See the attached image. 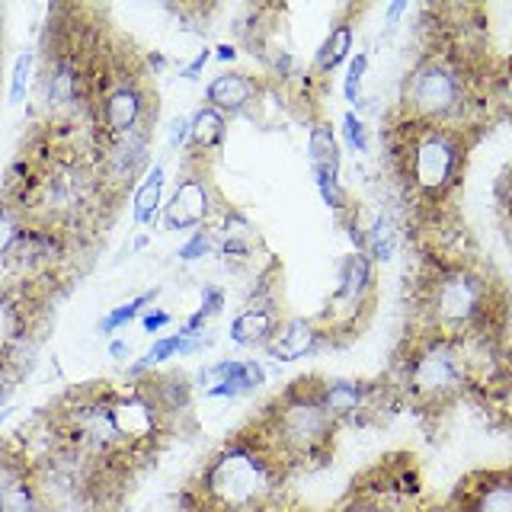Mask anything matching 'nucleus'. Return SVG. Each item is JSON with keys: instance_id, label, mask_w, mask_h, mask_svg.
Returning <instances> with one entry per match:
<instances>
[{"instance_id": "obj_14", "label": "nucleus", "mask_w": 512, "mask_h": 512, "mask_svg": "<svg viewBox=\"0 0 512 512\" xmlns=\"http://www.w3.org/2000/svg\"><path fill=\"white\" fill-rule=\"evenodd\" d=\"M375 282V269H372V256L368 253H349L340 263V285H336V301L349 304V308H359L365 295L372 292Z\"/></svg>"}, {"instance_id": "obj_28", "label": "nucleus", "mask_w": 512, "mask_h": 512, "mask_svg": "<svg viewBox=\"0 0 512 512\" xmlns=\"http://www.w3.org/2000/svg\"><path fill=\"white\" fill-rule=\"evenodd\" d=\"M368 71V52H359L349 58V68H346V80H343V96L349 106H359L362 103V80Z\"/></svg>"}, {"instance_id": "obj_31", "label": "nucleus", "mask_w": 512, "mask_h": 512, "mask_svg": "<svg viewBox=\"0 0 512 512\" xmlns=\"http://www.w3.org/2000/svg\"><path fill=\"white\" fill-rule=\"evenodd\" d=\"M208 253H212V234H208V231H192L186 244H180V250H176V256L186 260V263L205 260Z\"/></svg>"}, {"instance_id": "obj_35", "label": "nucleus", "mask_w": 512, "mask_h": 512, "mask_svg": "<svg viewBox=\"0 0 512 512\" xmlns=\"http://www.w3.org/2000/svg\"><path fill=\"white\" fill-rule=\"evenodd\" d=\"M215 55H212V48H202V52L192 58L189 64H183L180 68V77H186V80H199L202 77V71H205V64L212 61Z\"/></svg>"}, {"instance_id": "obj_7", "label": "nucleus", "mask_w": 512, "mask_h": 512, "mask_svg": "<svg viewBox=\"0 0 512 512\" xmlns=\"http://www.w3.org/2000/svg\"><path fill=\"white\" fill-rule=\"evenodd\" d=\"M266 368L256 359H221L199 372V384L205 397H247L256 394L266 384Z\"/></svg>"}, {"instance_id": "obj_30", "label": "nucleus", "mask_w": 512, "mask_h": 512, "mask_svg": "<svg viewBox=\"0 0 512 512\" xmlns=\"http://www.w3.org/2000/svg\"><path fill=\"white\" fill-rule=\"evenodd\" d=\"M343 138H346V148L365 154L368 151V132H365V122L356 116V112H346L343 116Z\"/></svg>"}, {"instance_id": "obj_9", "label": "nucleus", "mask_w": 512, "mask_h": 512, "mask_svg": "<svg viewBox=\"0 0 512 512\" xmlns=\"http://www.w3.org/2000/svg\"><path fill=\"white\" fill-rule=\"evenodd\" d=\"M112 426H116L122 442H144L154 439L160 429V410L151 404V397L144 391H135L128 397L112 400Z\"/></svg>"}, {"instance_id": "obj_8", "label": "nucleus", "mask_w": 512, "mask_h": 512, "mask_svg": "<svg viewBox=\"0 0 512 512\" xmlns=\"http://www.w3.org/2000/svg\"><path fill=\"white\" fill-rule=\"evenodd\" d=\"M212 215V186L202 173H186L180 186L173 189L170 202L164 205L167 231H192L202 228Z\"/></svg>"}, {"instance_id": "obj_13", "label": "nucleus", "mask_w": 512, "mask_h": 512, "mask_svg": "<svg viewBox=\"0 0 512 512\" xmlns=\"http://www.w3.org/2000/svg\"><path fill=\"white\" fill-rule=\"evenodd\" d=\"M279 330V317L272 304H250L231 320V343L237 346H269V340Z\"/></svg>"}, {"instance_id": "obj_42", "label": "nucleus", "mask_w": 512, "mask_h": 512, "mask_svg": "<svg viewBox=\"0 0 512 512\" xmlns=\"http://www.w3.org/2000/svg\"><path fill=\"white\" fill-rule=\"evenodd\" d=\"M503 103H506V106L512 109V74L506 77V90H503Z\"/></svg>"}, {"instance_id": "obj_32", "label": "nucleus", "mask_w": 512, "mask_h": 512, "mask_svg": "<svg viewBox=\"0 0 512 512\" xmlns=\"http://www.w3.org/2000/svg\"><path fill=\"white\" fill-rule=\"evenodd\" d=\"M314 183L320 199H324L330 208H343L346 205V192L340 186V176H330V173H314Z\"/></svg>"}, {"instance_id": "obj_16", "label": "nucleus", "mask_w": 512, "mask_h": 512, "mask_svg": "<svg viewBox=\"0 0 512 512\" xmlns=\"http://www.w3.org/2000/svg\"><path fill=\"white\" fill-rule=\"evenodd\" d=\"M90 180L80 167H64L48 180V205H55L58 212H74L87 202Z\"/></svg>"}, {"instance_id": "obj_20", "label": "nucleus", "mask_w": 512, "mask_h": 512, "mask_svg": "<svg viewBox=\"0 0 512 512\" xmlns=\"http://www.w3.org/2000/svg\"><path fill=\"white\" fill-rule=\"evenodd\" d=\"M224 138H228V116H221L218 109L205 103L196 116L189 119V144L196 151H212Z\"/></svg>"}, {"instance_id": "obj_18", "label": "nucleus", "mask_w": 512, "mask_h": 512, "mask_svg": "<svg viewBox=\"0 0 512 512\" xmlns=\"http://www.w3.org/2000/svg\"><path fill=\"white\" fill-rule=\"evenodd\" d=\"M468 512H512V471L484 477V484L471 493Z\"/></svg>"}, {"instance_id": "obj_10", "label": "nucleus", "mask_w": 512, "mask_h": 512, "mask_svg": "<svg viewBox=\"0 0 512 512\" xmlns=\"http://www.w3.org/2000/svg\"><path fill=\"white\" fill-rule=\"evenodd\" d=\"M144 106H148V100H144V93L135 84H119L116 90H109L103 96L100 122L109 135L122 138L128 132H135V128L144 122Z\"/></svg>"}, {"instance_id": "obj_4", "label": "nucleus", "mask_w": 512, "mask_h": 512, "mask_svg": "<svg viewBox=\"0 0 512 512\" xmlns=\"http://www.w3.org/2000/svg\"><path fill=\"white\" fill-rule=\"evenodd\" d=\"M404 103L413 122L423 125H442L452 119L464 106V84L452 64L439 58L420 61L407 77L404 87Z\"/></svg>"}, {"instance_id": "obj_29", "label": "nucleus", "mask_w": 512, "mask_h": 512, "mask_svg": "<svg viewBox=\"0 0 512 512\" xmlns=\"http://www.w3.org/2000/svg\"><path fill=\"white\" fill-rule=\"evenodd\" d=\"M32 64H36V55L23 52L20 58L13 61V77H10V103H23L26 90H29V77H32Z\"/></svg>"}, {"instance_id": "obj_23", "label": "nucleus", "mask_w": 512, "mask_h": 512, "mask_svg": "<svg viewBox=\"0 0 512 512\" xmlns=\"http://www.w3.org/2000/svg\"><path fill=\"white\" fill-rule=\"evenodd\" d=\"M349 52H352V26L349 23H336L330 29L327 42L317 48V58H314L317 74H333L349 58Z\"/></svg>"}, {"instance_id": "obj_39", "label": "nucleus", "mask_w": 512, "mask_h": 512, "mask_svg": "<svg viewBox=\"0 0 512 512\" xmlns=\"http://www.w3.org/2000/svg\"><path fill=\"white\" fill-rule=\"evenodd\" d=\"M109 356H112V359H119V362L132 359V346H128L125 340H112V343H109Z\"/></svg>"}, {"instance_id": "obj_6", "label": "nucleus", "mask_w": 512, "mask_h": 512, "mask_svg": "<svg viewBox=\"0 0 512 512\" xmlns=\"http://www.w3.org/2000/svg\"><path fill=\"white\" fill-rule=\"evenodd\" d=\"M464 375H468V359L448 340H432L407 362L410 391L420 400H429V404H439V400L458 394Z\"/></svg>"}, {"instance_id": "obj_27", "label": "nucleus", "mask_w": 512, "mask_h": 512, "mask_svg": "<svg viewBox=\"0 0 512 512\" xmlns=\"http://www.w3.org/2000/svg\"><path fill=\"white\" fill-rule=\"evenodd\" d=\"M154 298H157V288H154V292H144V295H138V298H132V301L119 304V308H112V311L100 320V333H116L119 327L132 324V320H138L141 311L148 308V304H151Z\"/></svg>"}, {"instance_id": "obj_17", "label": "nucleus", "mask_w": 512, "mask_h": 512, "mask_svg": "<svg viewBox=\"0 0 512 512\" xmlns=\"http://www.w3.org/2000/svg\"><path fill=\"white\" fill-rule=\"evenodd\" d=\"M218 234H221V256H228V260H247L256 247L253 224L237 208H224V224Z\"/></svg>"}, {"instance_id": "obj_26", "label": "nucleus", "mask_w": 512, "mask_h": 512, "mask_svg": "<svg viewBox=\"0 0 512 512\" xmlns=\"http://www.w3.org/2000/svg\"><path fill=\"white\" fill-rule=\"evenodd\" d=\"M397 250V228L388 215H378L372 228L365 231V253L372 256V260H381L388 263Z\"/></svg>"}, {"instance_id": "obj_22", "label": "nucleus", "mask_w": 512, "mask_h": 512, "mask_svg": "<svg viewBox=\"0 0 512 512\" xmlns=\"http://www.w3.org/2000/svg\"><path fill=\"white\" fill-rule=\"evenodd\" d=\"M164 183L167 173L164 164H154L144 176V183L135 192V221L138 224H154L157 221V208H160V196H164Z\"/></svg>"}, {"instance_id": "obj_36", "label": "nucleus", "mask_w": 512, "mask_h": 512, "mask_svg": "<svg viewBox=\"0 0 512 512\" xmlns=\"http://www.w3.org/2000/svg\"><path fill=\"white\" fill-rule=\"evenodd\" d=\"M170 314L167 311H157V308H148V314H141V327L144 333H160L167 324H170Z\"/></svg>"}, {"instance_id": "obj_11", "label": "nucleus", "mask_w": 512, "mask_h": 512, "mask_svg": "<svg viewBox=\"0 0 512 512\" xmlns=\"http://www.w3.org/2000/svg\"><path fill=\"white\" fill-rule=\"evenodd\" d=\"M205 100L212 109H218L221 116H237L260 100V84L244 74V71H221L205 90Z\"/></svg>"}, {"instance_id": "obj_33", "label": "nucleus", "mask_w": 512, "mask_h": 512, "mask_svg": "<svg viewBox=\"0 0 512 512\" xmlns=\"http://www.w3.org/2000/svg\"><path fill=\"white\" fill-rule=\"evenodd\" d=\"M20 237H23L20 221H16L7 208H0V256H7L16 244H20Z\"/></svg>"}, {"instance_id": "obj_2", "label": "nucleus", "mask_w": 512, "mask_h": 512, "mask_svg": "<svg viewBox=\"0 0 512 512\" xmlns=\"http://www.w3.org/2000/svg\"><path fill=\"white\" fill-rule=\"evenodd\" d=\"M308 384V378H298L295 388L285 391L276 420H272V436L285 455L317 461L327 458L336 420L320 407V384L314 391H308Z\"/></svg>"}, {"instance_id": "obj_40", "label": "nucleus", "mask_w": 512, "mask_h": 512, "mask_svg": "<svg viewBox=\"0 0 512 512\" xmlns=\"http://www.w3.org/2000/svg\"><path fill=\"white\" fill-rule=\"evenodd\" d=\"M404 10H407L404 0H394V4L388 7V13H384V16H388V29H394V26H397V20H400V16H404Z\"/></svg>"}, {"instance_id": "obj_44", "label": "nucleus", "mask_w": 512, "mask_h": 512, "mask_svg": "<svg viewBox=\"0 0 512 512\" xmlns=\"http://www.w3.org/2000/svg\"><path fill=\"white\" fill-rule=\"evenodd\" d=\"M509 244H512V231H509Z\"/></svg>"}, {"instance_id": "obj_24", "label": "nucleus", "mask_w": 512, "mask_h": 512, "mask_svg": "<svg viewBox=\"0 0 512 512\" xmlns=\"http://www.w3.org/2000/svg\"><path fill=\"white\" fill-rule=\"evenodd\" d=\"M0 512H45L39 490L23 477H10L0 484Z\"/></svg>"}, {"instance_id": "obj_43", "label": "nucleus", "mask_w": 512, "mask_h": 512, "mask_svg": "<svg viewBox=\"0 0 512 512\" xmlns=\"http://www.w3.org/2000/svg\"><path fill=\"white\" fill-rule=\"evenodd\" d=\"M349 512H388V509H381V506H356V509H349Z\"/></svg>"}, {"instance_id": "obj_38", "label": "nucleus", "mask_w": 512, "mask_h": 512, "mask_svg": "<svg viewBox=\"0 0 512 512\" xmlns=\"http://www.w3.org/2000/svg\"><path fill=\"white\" fill-rule=\"evenodd\" d=\"M13 394V375H10V362L0 359V407L7 404Z\"/></svg>"}, {"instance_id": "obj_5", "label": "nucleus", "mask_w": 512, "mask_h": 512, "mask_svg": "<svg viewBox=\"0 0 512 512\" xmlns=\"http://www.w3.org/2000/svg\"><path fill=\"white\" fill-rule=\"evenodd\" d=\"M490 304V282L471 269H448L432 282L429 311L442 330H471Z\"/></svg>"}, {"instance_id": "obj_15", "label": "nucleus", "mask_w": 512, "mask_h": 512, "mask_svg": "<svg viewBox=\"0 0 512 512\" xmlns=\"http://www.w3.org/2000/svg\"><path fill=\"white\" fill-rule=\"evenodd\" d=\"M365 394L368 388L362 381H352V378H333L320 384V407H324L336 423L349 420L365 407Z\"/></svg>"}, {"instance_id": "obj_3", "label": "nucleus", "mask_w": 512, "mask_h": 512, "mask_svg": "<svg viewBox=\"0 0 512 512\" xmlns=\"http://www.w3.org/2000/svg\"><path fill=\"white\" fill-rule=\"evenodd\" d=\"M416 132L404 141V170L407 180L426 192V196H442V192L458 180L464 148L455 132L442 125H413Z\"/></svg>"}, {"instance_id": "obj_41", "label": "nucleus", "mask_w": 512, "mask_h": 512, "mask_svg": "<svg viewBox=\"0 0 512 512\" xmlns=\"http://www.w3.org/2000/svg\"><path fill=\"white\" fill-rule=\"evenodd\" d=\"M215 58H218L221 64H228V61H234V58H237V48L224 42V45H218V48H215Z\"/></svg>"}, {"instance_id": "obj_25", "label": "nucleus", "mask_w": 512, "mask_h": 512, "mask_svg": "<svg viewBox=\"0 0 512 512\" xmlns=\"http://www.w3.org/2000/svg\"><path fill=\"white\" fill-rule=\"evenodd\" d=\"M205 343L202 340H192V336H183V333H173V336H164V340H157L144 356L138 359L144 368H151L160 365V362H167V359H180V356H189V352H199Z\"/></svg>"}, {"instance_id": "obj_19", "label": "nucleus", "mask_w": 512, "mask_h": 512, "mask_svg": "<svg viewBox=\"0 0 512 512\" xmlns=\"http://www.w3.org/2000/svg\"><path fill=\"white\" fill-rule=\"evenodd\" d=\"M308 157H311V173L340 176L343 151H340V141H336V135H333V128H330V125H314V128H311Z\"/></svg>"}, {"instance_id": "obj_34", "label": "nucleus", "mask_w": 512, "mask_h": 512, "mask_svg": "<svg viewBox=\"0 0 512 512\" xmlns=\"http://www.w3.org/2000/svg\"><path fill=\"white\" fill-rule=\"evenodd\" d=\"M221 308H224V288L221 285H205L202 288V308H199V314L208 320V317L221 314Z\"/></svg>"}, {"instance_id": "obj_1", "label": "nucleus", "mask_w": 512, "mask_h": 512, "mask_svg": "<svg viewBox=\"0 0 512 512\" xmlns=\"http://www.w3.org/2000/svg\"><path fill=\"white\" fill-rule=\"evenodd\" d=\"M276 468L279 461L272 458L269 448L253 442H234L205 468L202 493L228 512H250L276 490Z\"/></svg>"}, {"instance_id": "obj_12", "label": "nucleus", "mask_w": 512, "mask_h": 512, "mask_svg": "<svg viewBox=\"0 0 512 512\" xmlns=\"http://www.w3.org/2000/svg\"><path fill=\"white\" fill-rule=\"evenodd\" d=\"M320 333L314 327V320L308 317H292L285 320V324H279L276 336L269 340V356L279 359V362H295V359H304L308 352H314L320 346Z\"/></svg>"}, {"instance_id": "obj_37", "label": "nucleus", "mask_w": 512, "mask_h": 512, "mask_svg": "<svg viewBox=\"0 0 512 512\" xmlns=\"http://www.w3.org/2000/svg\"><path fill=\"white\" fill-rule=\"evenodd\" d=\"M167 141H170V151H180L183 144L189 141V119H183V116H180V119H173V122H170V138H167Z\"/></svg>"}, {"instance_id": "obj_21", "label": "nucleus", "mask_w": 512, "mask_h": 512, "mask_svg": "<svg viewBox=\"0 0 512 512\" xmlns=\"http://www.w3.org/2000/svg\"><path fill=\"white\" fill-rule=\"evenodd\" d=\"M80 96V68L71 55L55 61V68H48V103L71 106Z\"/></svg>"}]
</instances>
